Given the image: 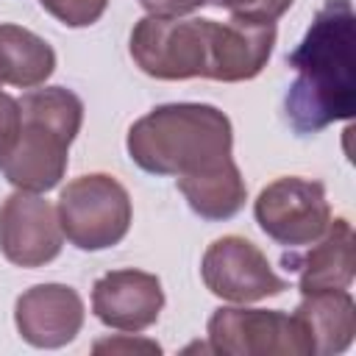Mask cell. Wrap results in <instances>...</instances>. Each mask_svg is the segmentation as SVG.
<instances>
[{
  "label": "cell",
  "instance_id": "17",
  "mask_svg": "<svg viewBox=\"0 0 356 356\" xmlns=\"http://www.w3.org/2000/svg\"><path fill=\"white\" fill-rule=\"evenodd\" d=\"M209 6L225 8L236 19H250V22H275L281 14L289 11L295 0H206Z\"/></svg>",
  "mask_w": 356,
  "mask_h": 356
},
{
  "label": "cell",
  "instance_id": "18",
  "mask_svg": "<svg viewBox=\"0 0 356 356\" xmlns=\"http://www.w3.org/2000/svg\"><path fill=\"white\" fill-rule=\"evenodd\" d=\"M19 125H22L19 100L0 89V156L14 145V139L19 134Z\"/></svg>",
  "mask_w": 356,
  "mask_h": 356
},
{
  "label": "cell",
  "instance_id": "12",
  "mask_svg": "<svg viewBox=\"0 0 356 356\" xmlns=\"http://www.w3.org/2000/svg\"><path fill=\"white\" fill-rule=\"evenodd\" d=\"M353 225L345 217H331L325 234L300 253H286L284 267L298 273V289H348L353 281Z\"/></svg>",
  "mask_w": 356,
  "mask_h": 356
},
{
  "label": "cell",
  "instance_id": "16",
  "mask_svg": "<svg viewBox=\"0 0 356 356\" xmlns=\"http://www.w3.org/2000/svg\"><path fill=\"white\" fill-rule=\"evenodd\" d=\"M39 6L67 28H89L103 17L108 0H39Z\"/></svg>",
  "mask_w": 356,
  "mask_h": 356
},
{
  "label": "cell",
  "instance_id": "4",
  "mask_svg": "<svg viewBox=\"0 0 356 356\" xmlns=\"http://www.w3.org/2000/svg\"><path fill=\"white\" fill-rule=\"evenodd\" d=\"M22 125L0 156L3 178L25 192H47L67 172L70 145L83 122V103L67 86H42L19 97Z\"/></svg>",
  "mask_w": 356,
  "mask_h": 356
},
{
  "label": "cell",
  "instance_id": "10",
  "mask_svg": "<svg viewBox=\"0 0 356 356\" xmlns=\"http://www.w3.org/2000/svg\"><path fill=\"white\" fill-rule=\"evenodd\" d=\"M164 309V289L153 273L145 270H111L92 286L95 317L117 331L139 334L150 328Z\"/></svg>",
  "mask_w": 356,
  "mask_h": 356
},
{
  "label": "cell",
  "instance_id": "3",
  "mask_svg": "<svg viewBox=\"0 0 356 356\" xmlns=\"http://www.w3.org/2000/svg\"><path fill=\"white\" fill-rule=\"evenodd\" d=\"M125 147L139 170L184 178L234 159V128L217 106L164 103L128 128Z\"/></svg>",
  "mask_w": 356,
  "mask_h": 356
},
{
  "label": "cell",
  "instance_id": "13",
  "mask_svg": "<svg viewBox=\"0 0 356 356\" xmlns=\"http://www.w3.org/2000/svg\"><path fill=\"white\" fill-rule=\"evenodd\" d=\"M295 317L306 328L314 353L331 356L350 348L356 334V303L348 289L306 292L295 309Z\"/></svg>",
  "mask_w": 356,
  "mask_h": 356
},
{
  "label": "cell",
  "instance_id": "19",
  "mask_svg": "<svg viewBox=\"0 0 356 356\" xmlns=\"http://www.w3.org/2000/svg\"><path fill=\"white\" fill-rule=\"evenodd\" d=\"M95 353H131V350H142V353H161V345L153 339H136L131 334H120L111 339H100L92 345Z\"/></svg>",
  "mask_w": 356,
  "mask_h": 356
},
{
  "label": "cell",
  "instance_id": "2",
  "mask_svg": "<svg viewBox=\"0 0 356 356\" xmlns=\"http://www.w3.org/2000/svg\"><path fill=\"white\" fill-rule=\"evenodd\" d=\"M356 17L350 0H325L300 44L286 56L295 81L284 97L286 122L309 136L356 111Z\"/></svg>",
  "mask_w": 356,
  "mask_h": 356
},
{
  "label": "cell",
  "instance_id": "14",
  "mask_svg": "<svg viewBox=\"0 0 356 356\" xmlns=\"http://www.w3.org/2000/svg\"><path fill=\"white\" fill-rule=\"evenodd\" d=\"M175 181L189 209L203 220H231L248 200V186L234 159Z\"/></svg>",
  "mask_w": 356,
  "mask_h": 356
},
{
  "label": "cell",
  "instance_id": "6",
  "mask_svg": "<svg viewBox=\"0 0 356 356\" xmlns=\"http://www.w3.org/2000/svg\"><path fill=\"white\" fill-rule=\"evenodd\" d=\"M206 334L209 350L222 356H314L300 320L275 309H217Z\"/></svg>",
  "mask_w": 356,
  "mask_h": 356
},
{
  "label": "cell",
  "instance_id": "11",
  "mask_svg": "<svg viewBox=\"0 0 356 356\" xmlns=\"http://www.w3.org/2000/svg\"><path fill=\"white\" fill-rule=\"evenodd\" d=\"M83 300L67 284H36L14 303L19 337L33 348H64L83 328Z\"/></svg>",
  "mask_w": 356,
  "mask_h": 356
},
{
  "label": "cell",
  "instance_id": "8",
  "mask_svg": "<svg viewBox=\"0 0 356 356\" xmlns=\"http://www.w3.org/2000/svg\"><path fill=\"white\" fill-rule=\"evenodd\" d=\"M200 275L206 289L228 303H253L286 289V281L270 267L267 256L245 236L214 239L203 253Z\"/></svg>",
  "mask_w": 356,
  "mask_h": 356
},
{
  "label": "cell",
  "instance_id": "5",
  "mask_svg": "<svg viewBox=\"0 0 356 356\" xmlns=\"http://www.w3.org/2000/svg\"><path fill=\"white\" fill-rule=\"evenodd\" d=\"M64 236L78 250H106L125 239L131 228V195L108 172H89L70 181L56 203Z\"/></svg>",
  "mask_w": 356,
  "mask_h": 356
},
{
  "label": "cell",
  "instance_id": "7",
  "mask_svg": "<svg viewBox=\"0 0 356 356\" xmlns=\"http://www.w3.org/2000/svg\"><path fill=\"white\" fill-rule=\"evenodd\" d=\"M253 214L259 228L284 248L312 245L331 222L325 186L298 175H284L267 184L253 203Z\"/></svg>",
  "mask_w": 356,
  "mask_h": 356
},
{
  "label": "cell",
  "instance_id": "9",
  "mask_svg": "<svg viewBox=\"0 0 356 356\" xmlns=\"http://www.w3.org/2000/svg\"><path fill=\"white\" fill-rule=\"evenodd\" d=\"M64 231L39 192L17 189L0 206V253L17 267H42L61 253Z\"/></svg>",
  "mask_w": 356,
  "mask_h": 356
},
{
  "label": "cell",
  "instance_id": "20",
  "mask_svg": "<svg viewBox=\"0 0 356 356\" xmlns=\"http://www.w3.org/2000/svg\"><path fill=\"white\" fill-rule=\"evenodd\" d=\"M139 6L153 17H184L206 6V0H139Z\"/></svg>",
  "mask_w": 356,
  "mask_h": 356
},
{
  "label": "cell",
  "instance_id": "1",
  "mask_svg": "<svg viewBox=\"0 0 356 356\" xmlns=\"http://www.w3.org/2000/svg\"><path fill=\"white\" fill-rule=\"evenodd\" d=\"M134 64L159 81L211 78L239 83L256 78L275 47V22L142 17L131 31Z\"/></svg>",
  "mask_w": 356,
  "mask_h": 356
},
{
  "label": "cell",
  "instance_id": "15",
  "mask_svg": "<svg viewBox=\"0 0 356 356\" xmlns=\"http://www.w3.org/2000/svg\"><path fill=\"white\" fill-rule=\"evenodd\" d=\"M56 70V50L33 31L3 22L0 25V86L36 89Z\"/></svg>",
  "mask_w": 356,
  "mask_h": 356
}]
</instances>
